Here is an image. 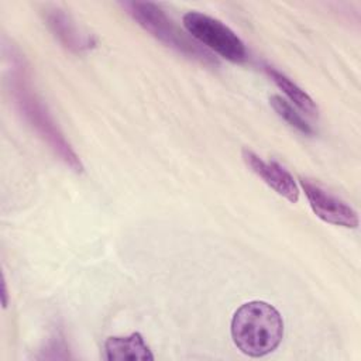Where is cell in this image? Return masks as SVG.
I'll return each mask as SVG.
<instances>
[{"label": "cell", "instance_id": "5b68a950", "mask_svg": "<svg viewBox=\"0 0 361 361\" xmlns=\"http://www.w3.org/2000/svg\"><path fill=\"white\" fill-rule=\"evenodd\" d=\"M300 185L310 209L320 220L345 228H355L358 226L357 212L344 200L331 195L310 179L300 178Z\"/></svg>", "mask_w": 361, "mask_h": 361}, {"label": "cell", "instance_id": "8fae6325", "mask_svg": "<svg viewBox=\"0 0 361 361\" xmlns=\"http://www.w3.org/2000/svg\"><path fill=\"white\" fill-rule=\"evenodd\" d=\"M3 306H7V289H6V281L3 279Z\"/></svg>", "mask_w": 361, "mask_h": 361}, {"label": "cell", "instance_id": "ba28073f", "mask_svg": "<svg viewBox=\"0 0 361 361\" xmlns=\"http://www.w3.org/2000/svg\"><path fill=\"white\" fill-rule=\"evenodd\" d=\"M104 358L107 361H152L154 354L144 337L135 331L130 336L109 337L104 341Z\"/></svg>", "mask_w": 361, "mask_h": 361}, {"label": "cell", "instance_id": "52a82bcc", "mask_svg": "<svg viewBox=\"0 0 361 361\" xmlns=\"http://www.w3.org/2000/svg\"><path fill=\"white\" fill-rule=\"evenodd\" d=\"M47 24L54 32V35L58 38V41L73 52H82L85 49L92 48L96 44V39L89 35L83 34L75 23L71 20V17L63 13L59 8L48 10L45 14Z\"/></svg>", "mask_w": 361, "mask_h": 361}, {"label": "cell", "instance_id": "9c48e42d", "mask_svg": "<svg viewBox=\"0 0 361 361\" xmlns=\"http://www.w3.org/2000/svg\"><path fill=\"white\" fill-rule=\"evenodd\" d=\"M264 71L267 72V75L272 79V82L286 94V97L302 111L307 113L309 116H317L319 113V107L316 104V102L300 87L298 86L292 79H289L285 73L279 72L278 69L265 65Z\"/></svg>", "mask_w": 361, "mask_h": 361}, {"label": "cell", "instance_id": "7a4b0ae2", "mask_svg": "<svg viewBox=\"0 0 361 361\" xmlns=\"http://www.w3.org/2000/svg\"><path fill=\"white\" fill-rule=\"evenodd\" d=\"M230 333L233 343L243 354L264 357L281 344L283 338V319L271 303L250 300L234 312Z\"/></svg>", "mask_w": 361, "mask_h": 361}, {"label": "cell", "instance_id": "3957f363", "mask_svg": "<svg viewBox=\"0 0 361 361\" xmlns=\"http://www.w3.org/2000/svg\"><path fill=\"white\" fill-rule=\"evenodd\" d=\"M121 6L140 27H142L168 48H172L200 63L217 65V59L213 58L212 52L200 47L199 42L189 38L182 30H179L176 24L166 16V13L155 3L124 1Z\"/></svg>", "mask_w": 361, "mask_h": 361}, {"label": "cell", "instance_id": "30bf717a", "mask_svg": "<svg viewBox=\"0 0 361 361\" xmlns=\"http://www.w3.org/2000/svg\"><path fill=\"white\" fill-rule=\"evenodd\" d=\"M269 104L272 106V109L275 110V113L285 120L292 128H295L296 131L305 134V135H313L314 130L312 128V126L302 117V114L285 99H282L278 94H274L269 97Z\"/></svg>", "mask_w": 361, "mask_h": 361}, {"label": "cell", "instance_id": "8992f818", "mask_svg": "<svg viewBox=\"0 0 361 361\" xmlns=\"http://www.w3.org/2000/svg\"><path fill=\"white\" fill-rule=\"evenodd\" d=\"M243 159L245 165L278 195L283 196L290 203H296L299 200L300 190L296 180L279 162L265 161L247 148L243 149Z\"/></svg>", "mask_w": 361, "mask_h": 361}, {"label": "cell", "instance_id": "6da1fadb", "mask_svg": "<svg viewBox=\"0 0 361 361\" xmlns=\"http://www.w3.org/2000/svg\"><path fill=\"white\" fill-rule=\"evenodd\" d=\"M10 89L14 104L28 126L44 140V142L48 144V147L66 166L76 173L83 172V164L79 155L59 130L47 106L34 92L25 65L20 59L13 62Z\"/></svg>", "mask_w": 361, "mask_h": 361}, {"label": "cell", "instance_id": "277c9868", "mask_svg": "<svg viewBox=\"0 0 361 361\" xmlns=\"http://www.w3.org/2000/svg\"><path fill=\"white\" fill-rule=\"evenodd\" d=\"M192 38L231 62H244L247 49L241 38L224 23L199 11H188L182 18Z\"/></svg>", "mask_w": 361, "mask_h": 361}]
</instances>
